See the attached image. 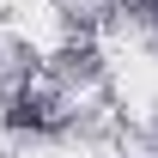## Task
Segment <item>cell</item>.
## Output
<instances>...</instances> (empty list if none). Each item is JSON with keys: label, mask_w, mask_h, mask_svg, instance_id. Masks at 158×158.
<instances>
[{"label": "cell", "mask_w": 158, "mask_h": 158, "mask_svg": "<svg viewBox=\"0 0 158 158\" xmlns=\"http://www.w3.org/2000/svg\"><path fill=\"white\" fill-rule=\"evenodd\" d=\"M152 6H158V0H152Z\"/></svg>", "instance_id": "obj_1"}]
</instances>
